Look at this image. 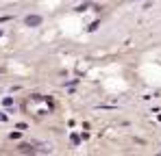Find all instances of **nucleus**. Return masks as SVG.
<instances>
[{"instance_id":"obj_1","label":"nucleus","mask_w":161,"mask_h":156,"mask_svg":"<svg viewBox=\"0 0 161 156\" xmlns=\"http://www.w3.org/2000/svg\"><path fill=\"white\" fill-rule=\"evenodd\" d=\"M24 22H26V26H39L42 24V18L39 15H28Z\"/></svg>"},{"instance_id":"obj_2","label":"nucleus","mask_w":161,"mask_h":156,"mask_svg":"<svg viewBox=\"0 0 161 156\" xmlns=\"http://www.w3.org/2000/svg\"><path fill=\"white\" fill-rule=\"evenodd\" d=\"M20 152H33V148L31 145H20Z\"/></svg>"}]
</instances>
